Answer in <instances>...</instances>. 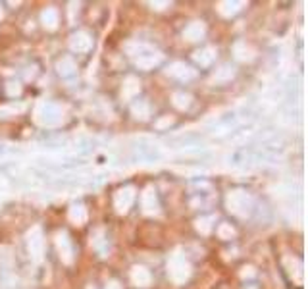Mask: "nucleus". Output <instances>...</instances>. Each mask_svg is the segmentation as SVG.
Returning a JSON list of instances; mask_svg holds the SVG:
<instances>
[{
  "instance_id": "obj_29",
  "label": "nucleus",
  "mask_w": 308,
  "mask_h": 289,
  "mask_svg": "<svg viewBox=\"0 0 308 289\" xmlns=\"http://www.w3.org/2000/svg\"><path fill=\"white\" fill-rule=\"evenodd\" d=\"M150 6H152L154 10H164L170 6V2H150Z\"/></svg>"
},
{
  "instance_id": "obj_2",
  "label": "nucleus",
  "mask_w": 308,
  "mask_h": 289,
  "mask_svg": "<svg viewBox=\"0 0 308 289\" xmlns=\"http://www.w3.org/2000/svg\"><path fill=\"white\" fill-rule=\"evenodd\" d=\"M64 120V112L62 108L54 102H47V100H41L35 106V122L38 125H45V127H54V125L62 124Z\"/></svg>"
},
{
  "instance_id": "obj_30",
  "label": "nucleus",
  "mask_w": 308,
  "mask_h": 289,
  "mask_svg": "<svg viewBox=\"0 0 308 289\" xmlns=\"http://www.w3.org/2000/svg\"><path fill=\"white\" fill-rule=\"evenodd\" d=\"M106 289H122V285H120V281H115V279H110V281L106 283Z\"/></svg>"
},
{
  "instance_id": "obj_13",
  "label": "nucleus",
  "mask_w": 308,
  "mask_h": 289,
  "mask_svg": "<svg viewBox=\"0 0 308 289\" xmlns=\"http://www.w3.org/2000/svg\"><path fill=\"white\" fill-rule=\"evenodd\" d=\"M139 91H141V83H139V79H137V77H133V76H129L124 81L122 96H124L125 100H129V98H133V96L139 95Z\"/></svg>"
},
{
  "instance_id": "obj_17",
  "label": "nucleus",
  "mask_w": 308,
  "mask_h": 289,
  "mask_svg": "<svg viewBox=\"0 0 308 289\" xmlns=\"http://www.w3.org/2000/svg\"><path fill=\"white\" fill-rule=\"evenodd\" d=\"M91 243H93V249L96 250V252H100L102 257H106L108 255V239H106L104 231L98 230L93 235V239H91Z\"/></svg>"
},
{
  "instance_id": "obj_20",
  "label": "nucleus",
  "mask_w": 308,
  "mask_h": 289,
  "mask_svg": "<svg viewBox=\"0 0 308 289\" xmlns=\"http://www.w3.org/2000/svg\"><path fill=\"white\" fill-rule=\"evenodd\" d=\"M243 6V2H231V0H223L218 4V12H220L221 16H225V18H229V16H235L237 12L241 10Z\"/></svg>"
},
{
  "instance_id": "obj_32",
  "label": "nucleus",
  "mask_w": 308,
  "mask_h": 289,
  "mask_svg": "<svg viewBox=\"0 0 308 289\" xmlns=\"http://www.w3.org/2000/svg\"><path fill=\"white\" fill-rule=\"evenodd\" d=\"M2 16H4V12H2V6H0V19H2Z\"/></svg>"
},
{
  "instance_id": "obj_31",
  "label": "nucleus",
  "mask_w": 308,
  "mask_h": 289,
  "mask_svg": "<svg viewBox=\"0 0 308 289\" xmlns=\"http://www.w3.org/2000/svg\"><path fill=\"white\" fill-rule=\"evenodd\" d=\"M241 276H243V278H247V276H254V272H252V268H243V272H241Z\"/></svg>"
},
{
  "instance_id": "obj_27",
  "label": "nucleus",
  "mask_w": 308,
  "mask_h": 289,
  "mask_svg": "<svg viewBox=\"0 0 308 289\" xmlns=\"http://www.w3.org/2000/svg\"><path fill=\"white\" fill-rule=\"evenodd\" d=\"M6 93L10 96H18L21 93V85H19L18 81H10L8 85H6Z\"/></svg>"
},
{
  "instance_id": "obj_23",
  "label": "nucleus",
  "mask_w": 308,
  "mask_h": 289,
  "mask_svg": "<svg viewBox=\"0 0 308 289\" xmlns=\"http://www.w3.org/2000/svg\"><path fill=\"white\" fill-rule=\"evenodd\" d=\"M233 52H235L237 60H250V58H252V50H250V48L247 47V43H243V41L235 43Z\"/></svg>"
},
{
  "instance_id": "obj_1",
  "label": "nucleus",
  "mask_w": 308,
  "mask_h": 289,
  "mask_svg": "<svg viewBox=\"0 0 308 289\" xmlns=\"http://www.w3.org/2000/svg\"><path fill=\"white\" fill-rule=\"evenodd\" d=\"M125 50L129 56H133L135 66L141 67V69H152L154 66H158L162 62V52L156 50V48L148 47L144 43H127Z\"/></svg>"
},
{
  "instance_id": "obj_14",
  "label": "nucleus",
  "mask_w": 308,
  "mask_h": 289,
  "mask_svg": "<svg viewBox=\"0 0 308 289\" xmlns=\"http://www.w3.org/2000/svg\"><path fill=\"white\" fill-rule=\"evenodd\" d=\"M192 58H195V62L197 64H201L202 67H208L214 62V58H216V50L210 47L202 48V50H197L195 54H192Z\"/></svg>"
},
{
  "instance_id": "obj_6",
  "label": "nucleus",
  "mask_w": 308,
  "mask_h": 289,
  "mask_svg": "<svg viewBox=\"0 0 308 289\" xmlns=\"http://www.w3.org/2000/svg\"><path fill=\"white\" fill-rule=\"evenodd\" d=\"M56 249L64 264L73 262V245H71V239L67 237L66 231H58L56 233Z\"/></svg>"
},
{
  "instance_id": "obj_24",
  "label": "nucleus",
  "mask_w": 308,
  "mask_h": 289,
  "mask_svg": "<svg viewBox=\"0 0 308 289\" xmlns=\"http://www.w3.org/2000/svg\"><path fill=\"white\" fill-rule=\"evenodd\" d=\"M173 106L179 110H187L191 106V96L185 93H173Z\"/></svg>"
},
{
  "instance_id": "obj_7",
  "label": "nucleus",
  "mask_w": 308,
  "mask_h": 289,
  "mask_svg": "<svg viewBox=\"0 0 308 289\" xmlns=\"http://www.w3.org/2000/svg\"><path fill=\"white\" fill-rule=\"evenodd\" d=\"M135 202V187H124L114 195V206L120 214H125V212L131 208V204Z\"/></svg>"
},
{
  "instance_id": "obj_26",
  "label": "nucleus",
  "mask_w": 308,
  "mask_h": 289,
  "mask_svg": "<svg viewBox=\"0 0 308 289\" xmlns=\"http://www.w3.org/2000/svg\"><path fill=\"white\" fill-rule=\"evenodd\" d=\"M233 235H235V230L231 228V224H225V222H223V224L218 226V237H220V239H231Z\"/></svg>"
},
{
  "instance_id": "obj_16",
  "label": "nucleus",
  "mask_w": 308,
  "mask_h": 289,
  "mask_svg": "<svg viewBox=\"0 0 308 289\" xmlns=\"http://www.w3.org/2000/svg\"><path fill=\"white\" fill-rule=\"evenodd\" d=\"M56 69L62 77H69V76H73V74H75L77 66H75V62H73L69 56H64L62 60H58Z\"/></svg>"
},
{
  "instance_id": "obj_22",
  "label": "nucleus",
  "mask_w": 308,
  "mask_h": 289,
  "mask_svg": "<svg viewBox=\"0 0 308 289\" xmlns=\"http://www.w3.org/2000/svg\"><path fill=\"white\" fill-rule=\"evenodd\" d=\"M235 76V69L229 66H221L220 69H216V74L212 77V81L214 83H225V81H229L231 77Z\"/></svg>"
},
{
  "instance_id": "obj_5",
  "label": "nucleus",
  "mask_w": 308,
  "mask_h": 289,
  "mask_svg": "<svg viewBox=\"0 0 308 289\" xmlns=\"http://www.w3.org/2000/svg\"><path fill=\"white\" fill-rule=\"evenodd\" d=\"M27 249L31 259L38 262L43 259V252H45V239H43V230L41 228H33L27 233Z\"/></svg>"
},
{
  "instance_id": "obj_28",
  "label": "nucleus",
  "mask_w": 308,
  "mask_h": 289,
  "mask_svg": "<svg viewBox=\"0 0 308 289\" xmlns=\"http://www.w3.org/2000/svg\"><path fill=\"white\" fill-rule=\"evenodd\" d=\"M172 124H173V118H170V116H166L164 120H160V122L156 124V127H158V129H162V127H166V125H172Z\"/></svg>"
},
{
  "instance_id": "obj_18",
  "label": "nucleus",
  "mask_w": 308,
  "mask_h": 289,
  "mask_svg": "<svg viewBox=\"0 0 308 289\" xmlns=\"http://www.w3.org/2000/svg\"><path fill=\"white\" fill-rule=\"evenodd\" d=\"M58 19H60V14H58L56 8H47L41 14V21L47 29H56Z\"/></svg>"
},
{
  "instance_id": "obj_33",
  "label": "nucleus",
  "mask_w": 308,
  "mask_h": 289,
  "mask_svg": "<svg viewBox=\"0 0 308 289\" xmlns=\"http://www.w3.org/2000/svg\"><path fill=\"white\" fill-rule=\"evenodd\" d=\"M87 289H95V287H93V285H89V287H87Z\"/></svg>"
},
{
  "instance_id": "obj_12",
  "label": "nucleus",
  "mask_w": 308,
  "mask_h": 289,
  "mask_svg": "<svg viewBox=\"0 0 308 289\" xmlns=\"http://www.w3.org/2000/svg\"><path fill=\"white\" fill-rule=\"evenodd\" d=\"M131 281H133V285L137 287H146V285H150V281H152V276H150V272L143 266H135L131 270Z\"/></svg>"
},
{
  "instance_id": "obj_8",
  "label": "nucleus",
  "mask_w": 308,
  "mask_h": 289,
  "mask_svg": "<svg viewBox=\"0 0 308 289\" xmlns=\"http://www.w3.org/2000/svg\"><path fill=\"white\" fill-rule=\"evenodd\" d=\"M69 48L73 50V52H79V54H85L89 52L91 48H93V37L85 33V31H77L71 35L69 39Z\"/></svg>"
},
{
  "instance_id": "obj_25",
  "label": "nucleus",
  "mask_w": 308,
  "mask_h": 289,
  "mask_svg": "<svg viewBox=\"0 0 308 289\" xmlns=\"http://www.w3.org/2000/svg\"><path fill=\"white\" fill-rule=\"evenodd\" d=\"M216 220V218H214V216H206V218H199V220L195 222V228H197V230L201 231V233H204V235H206V233H210V230H212V222Z\"/></svg>"
},
{
  "instance_id": "obj_3",
  "label": "nucleus",
  "mask_w": 308,
  "mask_h": 289,
  "mask_svg": "<svg viewBox=\"0 0 308 289\" xmlns=\"http://www.w3.org/2000/svg\"><path fill=\"white\" fill-rule=\"evenodd\" d=\"M168 276L172 279L175 285H181L185 283L189 276H191V264L189 260L185 259L181 250H175L172 257H170V262H168Z\"/></svg>"
},
{
  "instance_id": "obj_15",
  "label": "nucleus",
  "mask_w": 308,
  "mask_h": 289,
  "mask_svg": "<svg viewBox=\"0 0 308 289\" xmlns=\"http://www.w3.org/2000/svg\"><path fill=\"white\" fill-rule=\"evenodd\" d=\"M67 216H69V220L73 222L75 226H83L87 222V208L83 204H71Z\"/></svg>"
},
{
  "instance_id": "obj_9",
  "label": "nucleus",
  "mask_w": 308,
  "mask_h": 289,
  "mask_svg": "<svg viewBox=\"0 0 308 289\" xmlns=\"http://www.w3.org/2000/svg\"><path fill=\"white\" fill-rule=\"evenodd\" d=\"M141 206H143V212L152 216V214H158L160 212V204H158V197H156V191L152 187H146L141 195Z\"/></svg>"
},
{
  "instance_id": "obj_10",
  "label": "nucleus",
  "mask_w": 308,
  "mask_h": 289,
  "mask_svg": "<svg viewBox=\"0 0 308 289\" xmlns=\"http://www.w3.org/2000/svg\"><path fill=\"white\" fill-rule=\"evenodd\" d=\"M168 76L173 77V79H179V81H191L197 77V71L191 66L183 64V62H175L168 67Z\"/></svg>"
},
{
  "instance_id": "obj_4",
  "label": "nucleus",
  "mask_w": 308,
  "mask_h": 289,
  "mask_svg": "<svg viewBox=\"0 0 308 289\" xmlns=\"http://www.w3.org/2000/svg\"><path fill=\"white\" fill-rule=\"evenodd\" d=\"M225 202H227L229 212H233L235 216H241V218L249 216L250 212H252V208H254L252 197L245 191H231L229 195H227Z\"/></svg>"
},
{
  "instance_id": "obj_11",
  "label": "nucleus",
  "mask_w": 308,
  "mask_h": 289,
  "mask_svg": "<svg viewBox=\"0 0 308 289\" xmlns=\"http://www.w3.org/2000/svg\"><path fill=\"white\" fill-rule=\"evenodd\" d=\"M204 33H206L204 23H202V21H192V23H189V25L185 27V31H183V39L195 43V41H201V39L204 37Z\"/></svg>"
},
{
  "instance_id": "obj_19",
  "label": "nucleus",
  "mask_w": 308,
  "mask_h": 289,
  "mask_svg": "<svg viewBox=\"0 0 308 289\" xmlns=\"http://www.w3.org/2000/svg\"><path fill=\"white\" fill-rule=\"evenodd\" d=\"M285 264L289 268V276L293 279H297V281H302V264H300V260L295 259V257H289V259H285Z\"/></svg>"
},
{
  "instance_id": "obj_21",
  "label": "nucleus",
  "mask_w": 308,
  "mask_h": 289,
  "mask_svg": "<svg viewBox=\"0 0 308 289\" xmlns=\"http://www.w3.org/2000/svg\"><path fill=\"white\" fill-rule=\"evenodd\" d=\"M131 114L137 118V120H146L150 116V106L146 104L144 100H137L133 106H131Z\"/></svg>"
}]
</instances>
